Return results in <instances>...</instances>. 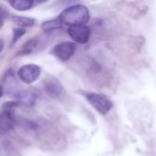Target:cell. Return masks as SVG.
Listing matches in <instances>:
<instances>
[{"mask_svg":"<svg viewBox=\"0 0 156 156\" xmlns=\"http://www.w3.org/2000/svg\"><path fill=\"white\" fill-rule=\"evenodd\" d=\"M18 102L17 101H6L3 104L2 106V113L7 114L9 116L14 117V111L15 109L18 106Z\"/></svg>","mask_w":156,"mask_h":156,"instance_id":"obj_13","label":"cell"},{"mask_svg":"<svg viewBox=\"0 0 156 156\" xmlns=\"http://www.w3.org/2000/svg\"><path fill=\"white\" fill-rule=\"evenodd\" d=\"M15 122V117L9 116L5 113H0V133H5L12 130Z\"/></svg>","mask_w":156,"mask_h":156,"instance_id":"obj_8","label":"cell"},{"mask_svg":"<svg viewBox=\"0 0 156 156\" xmlns=\"http://www.w3.org/2000/svg\"><path fill=\"white\" fill-rule=\"evenodd\" d=\"M3 48H4V42L2 41V39H0V52L3 50Z\"/></svg>","mask_w":156,"mask_h":156,"instance_id":"obj_16","label":"cell"},{"mask_svg":"<svg viewBox=\"0 0 156 156\" xmlns=\"http://www.w3.org/2000/svg\"><path fill=\"white\" fill-rule=\"evenodd\" d=\"M58 18L62 24L69 27L85 25L90 19V12L85 5H73L64 9Z\"/></svg>","mask_w":156,"mask_h":156,"instance_id":"obj_1","label":"cell"},{"mask_svg":"<svg viewBox=\"0 0 156 156\" xmlns=\"http://www.w3.org/2000/svg\"><path fill=\"white\" fill-rule=\"evenodd\" d=\"M40 73H41V69L39 66L36 64L24 65L17 71L19 80L26 84H31L35 82L39 78Z\"/></svg>","mask_w":156,"mask_h":156,"instance_id":"obj_3","label":"cell"},{"mask_svg":"<svg viewBox=\"0 0 156 156\" xmlns=\"http://www.w3.org/2000/svg\"><path fill=\"white\" fill-rule=\"evenodd\" d=\"M2 94H3V88L0 86V98H1V96H2Z\"/></svg>","mask_w":156,"mask_h":156,"instance_id":"obj_17","label":"cell"},{"mask_svg":"<svg viewBox=\"0 0 156 156\" xmlns=\"http://www.w3.org/2000/svg\"><path fill=\"white\" fill-rule=\"evenodd\" d=\"M8 14V12H7V10L4 7V6H2V5H0V28L3 27V25H4V21H5V19L7 17V15Z\"/></svg>","mask_w":156,"mask_h":156,"instance_id":"obj_15","label":"cell"},{"mask_svg":"<svg viewBox=\"0 0 156 156\" xmlns=\"http://www.w3.org/2000/svg\"><path fill=\"white\" fill-rule=\"evenodd\" d=\"M68 34L77 43H86L90 37V29L86 25L71 26L68 28Z\"/></svg>","mask_w":156,"mask_h":156,"instance_id":"obj_5","label":"cell"},{"mask_svg":"<svg viewBox=\"0 0 156 156\" xmlns=\"http://www.w3.org/2000/svg\"><path fill=\"white\" fill-rule=\"evenodd\" d=\"M9 5L17 11H27L30 9L33 5L34 1L32 0H13L9 1Z\"/></svg>","mask_w":156,"mask_h":156,"instance_id":"obj_9","label":"cell"},{"mask_svg":"<svg viewBox=\"0 0 156 156\" xmlns=\"http://www.w3.org/2000/svg\"><path fill=\"white\" fill-rule=\"evenodd\" d=\"M10 19L15 24H16L17 26H19L21 28H24V27H31L35 24V19H33L31 17H27V16H11Z\"/></svg>","mask_w":156,"mask_h":156,"instance_id":"obj_10","label":"cell"},{"mask_svg":"<svg viewBox=\"0 0 156 156\" xmlns=\"http://www.w3.org/2000/svg\"><path fill=\"white\" fill-rule=\"evenodd\" d=\"M44 88L48 95L53 99H59L65 94V90L62 84L53 77H49L45 80Z\"/></svg>","mask_w":156,"mask_h":156,"instance_id":"obj_6","label":"cell"},{"mask_svg":"<svg viewBox=\"0 0 156 156\" xmlns=\"http://www.w3.org/2000/svg\"><path fill=\"white\" fill-rule=\"evenodd\" d=\"M61 27H62V23L59 21L58 18L48 20L42 24V28L44 29L45 32H50V31L56 30L58 28H60Z\"/></svg>","mask_w":156,"mask_h":156,"instance_id":"obj_12","label":"cell"},{"mask_svg":"<svg viewBox=\"0 0 156 156\" xmlns=\"http://www.w3.org/2000/svg\"><path fill=\"white\" fill-rule=\"evenodd\" d=\"M37 46V40H36V39H29L28 41H27L23 45L22 48L20 49V51L18 53V55H21V56L28 55V54L32 53L35 50Z\"/></svg>","mask_w":156,"mask_h":156,"instance_id":"obj_11","label":"cell"},{"mask_svg":"<svg viewBox=\"0 0 156 156\" xmlns=\"http://www.w3.org/2000/svg\"><path fill=\"white\" fill-rule=\"evenodd\" d=\"M76 51V45L69 41L61 42L56 45L52 49V54L59 60L65 62L69 60Z\"/></svg>","mask_w":156,"mask_h":156,"instance_id":"obj_4","label":"cell"},{"mask_svg":"<svg viewBox=\"0 0 156 156\" xmlns=\"http://www.w3.org/2000/svg\"><path fill=\"white\" fill-rule=\"evenodd\" d=\"M15 97L18 104L24 105L26 107H32L36 103V96L29 90H18Z\"/></svg>","mask_w":156,"mask_h":156,"instance_id":"obj_7","label":"cell"},{"mask_svg":"<svg viewBox=\"0 0 156 156\" xmlns=\"http://www.w3.org/2000/svg\"><path fill=\"white\" fill-rule=\"evenodd\" d=\"M26 33V30L24 28H14L13 29V40H12V43H16L24 34Z\"/></svg>","mask_w":156,"mask_h":156,"instance_id":"obj_14","label":"cell"},{"mask_svg":"<svg viewBox=\"0 0 156 156\" xmlns=\"http://www.w3.org/2000/svg\"><path fill=\"white\" fill-rule=\"evenodd\" d=\"M85 97L90 104L101 114H107L112 108V102L105 95L99 93H86Z\"/></svg>","mask_w":156,"mask_h":156,"instance_id":"obj_2","label":"cell"}]
</instances>
